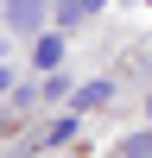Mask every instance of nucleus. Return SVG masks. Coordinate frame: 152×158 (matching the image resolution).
<instances>
[{
	"label": "nucleus",
	"mask_w": 152,
	"mask_h": 158,
	"mask_svg": "<svg viewBox=\"0 0 152 158\" xmlns=\"http://www.w3.org/2000/svg\"><path fill=\"white\" fill-rule=\"evenodd\" d=\"M44 13H51V0H6V19H13V32H32V38H38Z\"/></svg>",
	"instance_id": "obj_1"
},
{
	"label": "nucleus",
	"mask_w": 152,
	"mask_h": 158,
	"mask_svg": "<svg viewBox=\"0 0 152 158\" xmlns=\"http://www.w3.org/2000/svg\"><path fill=\"white\" fill-rule=\"evenodd\" d=\"M32 57H38V70H57V57H63V38H38V44H32Z\"/></svg>",
	"instance_id": "obj_2"
},
{
	"label": "nucleus",
	"mask_w": 152,
	"mask_h": 158,
	"mask_svg": "<svg viewBox=\"0 0 152 158\" xmlns=\"http://www.w3.org/2000/svg\"><path fill=\"white\" fill-rule=\"evenodd\" d=\"M101 95H108V82H82V89H76V95H70V101H76V108H95Z\"/></svg>",
	"instance_id": "obj_3"
},
{
	"label": "nucleus",
	"mask_w": 152,
	"mask_h": 158,
	"mask_svg": "<svg viewBox=\"0 0 152 158\" xmlns=\"http://www.w3.org/2000/svg\"><path fill=\"white\" fill-rule=\"evenodd\" d=\"M6 89H13V70H6V63H0V95H6Z\"/></svg>",
	"instance_id": "obj_4"
},
{
	"label": "nucleus",
	"mask_w": 152,
	"mask_h": 158,
	"mask_svg": "<svg viewBox=\"0 0 152 158\" xmlns=\"http://www.w3.org/2000/svg\"><path fill=\"white\" fill-rule=\"evenodd\" d=\"M82 6H89V13H95V6H101V0H82Z\"/></svg>",
	"instance_id": "obj_5"
}]
</instances>
